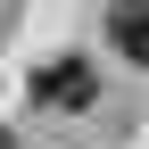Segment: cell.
I'll return each instance as SVG.
<instances>
[{
    "mask_svg": "<svg viewBox=\"0 0 149 149\" xmlns=\"http://www.w3.org/2000/svg\"><path fill=\"white\" fill-rule=\"evenodd\" d=\"M108 33H116V50L133 66H149V0H116V25Z\"/></svg>",
    "mask_w": 149,
    "mask_h": 149,
    "instance_id": "cell-2",
    "label": "cell"
},
{
    "mask_svg": "<svg viewBox=\"0 0 149 149\" xmlns=\"http://www.w3.org/2000/svg\"><path fill=\"white\" fill-rule=\"evenodd\" d=\"M0 149H17V141H8V133H0Z\"/></svg>",
    "mask_w": 149,
    "mask_h": 149,
    "instance_id": "cell-3",
    "label": "cell"
},
{
    "mask_svg": "<svg viewBox=\"0 0 149 149\" xmlns=\"http://www.w3.org/2000/svg\"><path fill=\"white\" fill-rule=\"evenodd\" d=\"M33 100L42 108H91L100 100V74H91L83 58H50L42 74H33Z\"/></svg>",
    "mask_w": 149,
    "mask_h": 149,
    "instance_id": "cell-1",
    "label": "cell"
}]
</instances>
